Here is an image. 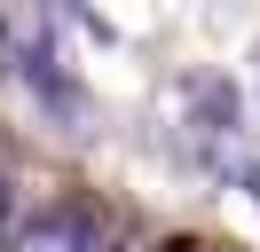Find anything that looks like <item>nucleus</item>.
I'll list each match as a JSON object with an SVG mask.
<instances>
[{
	"mask_svg": "<svg viewBox=\"0 0 260 252\" xmlns=\"http://www.w3.org/2000/svg\"><path fill=\"white\" fill-rule=\"evenodd\" d=\"M16 252H87V236H79V220H32L16 236Z\"/></svg>",
	"mask_w": 260,
	"mask_h": 252,
	"instance_id": "nucleus-1",
	"label": "nucleus"
}]
</instances>
